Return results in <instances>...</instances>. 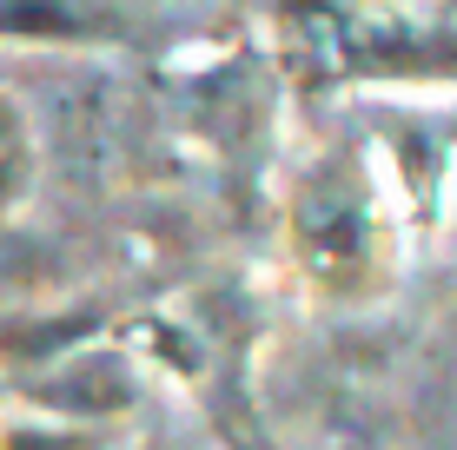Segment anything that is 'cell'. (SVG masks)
Listing matches in <instances>:
<instances>
[{"mask_svg": "<svg viewBox=\"0 0 457 450\" xmlns=\"http://www.w3.org/2000/svg\"><path fill=\"white\" fill-rule=\"evenodd\" d=\"M286 60L305 86L338 80H457V34L358 20L338 0H292L286 7Z\"/></svg>", "mask_w": 457, "mask_h": 450, "instance_id": "obj_1", "label": "cell"}, {"mask_svg": "<svg viewBox=\"0 0 457 450\" xmlns=\"http://www.w3.org/2000/svg\"><path fill=\"white\" fill-rule=\"evenodd\" d=\"M292 258L332 299H365L378 285V258H385V225H378L371 185L352 160L319 166L298 185L292 206Z\"/></svg>", "mask_w": 457, "mask_h": 450, "instance_id": "obj_2", "label": "cell"}, {"mask_svg": "<svg viewBox=\"0 0 457 450\" xmlns=\"http://www.w3.org/2000/svg\"><path fill=\"white\" fill-rule=\"evenodd\" d=\"M27 397H34L40 411L67 417V424H100V417H120L139 405V384H133V364L120 358V351H67V358H54L46 378H27L21 384Z\"/></svg>", "mask_w": 457, "mask_h": 450, "instance_id": "obj_3", "label": "cell"}, {"mask_svg": "<svg viewBox=\"0 0 457 450\" xmlns=\"http://www.w3.org/2000/svg\"><path fill=\"white\" fill-rule=\"evenodd\" d=\"M120 13L106 0H0V40H113Z\"/></svg>", "mask_w": 457, "mask_h": 450, "instance_id": "obj_4", "label": "cell"}, {"mask_svg": "<svg viewBox=\"0 0 457 450\" xmlns=\"http://www.w3.org/2000/svg\"><path fill=\"white\" fill-rule=\"evenodd\" d=\"M34 185V133H27L21 106L0 100V212H13Z\"/></svg>", "mask_w": 457, "mask_h": 450, "instance_id": "obj_5", "label": "cell"}, {"mask_svg": "<svg viewBox=\"0 0 457 450\" xmlns=\"http://www.w3.org/2000/svg\"><path fill=\"white\" fill-rule=\"evenodd\" d=\"M0 391H7V384H0Z\"/></svg>", "mask_w": 457, "mask_h": 450, "instance_id": "obj_6", "label": "cell"}]
</instances>
